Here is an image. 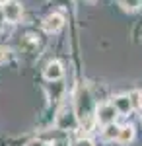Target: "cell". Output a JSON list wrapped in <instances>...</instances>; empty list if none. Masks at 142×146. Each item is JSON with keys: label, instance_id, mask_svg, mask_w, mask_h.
Listing matches in <instances>:
<instances>
[{"label": "cell", "instance_id": "1", "mask_svg": "<svg viewBox=\"0 0 142 146\" xmlns=\"http://www.w3.org/2000/svg\"><path fill=\"white\" fill-rule=\"evenodd\" d=\"M96 119H98L101 125H109V123H115L117 119V109L113 107V103H101L96 111Z\"/></svg>", "mask_w": 142, "mask_h": 146}, {"label": "cell", "instance_id": "2", "mask_svg": "<svg viewBox=\"0 0 142 146\" xmlns=\"http://www.w3.org/2000/svg\"><path fill=\"white\" fill-rule=\"evenodd\" d=\"M2 16H4L6 22L16 23L20 18H22V6H20L18 2L10 0V2H6V4L2 6Z\"/></svg>", "mask_w": 142, "mask_h": 146}, {"label": "cell", "instance_id": "3", "mask_svg": "<svg viewBox=\"0 0 142 146\" xmlns=\"http://www.w3.org/2000/svg\"><path fill=\"white\" fill-rule=\"evenodd\" d=\"M64 25V18L60 16V14H49L47 18H45V22H43V27H45V31H49V33H56L60 27Z\"/></svg>", "mask_w": 142, "mask_h": 146}, {"label": "cell", "instance_id": "4", "mask_svg": "<svg viewBox=\"0 0 142 146\" xmlns=\"http://www.w3.org/2000/svg\"><path fill=\"white\" fill-rule=\"evenodd\" d=\"M43 74H45L47 80H60L62 78V64L56 62V60H53V62H49V64L45 66Z\"/></svg>", "mask_w": 142, "mask_h": 146}, {"label": "cell", "instance_id": "5", "mask_svg": "<svg viewBox=\"0 0 142 146\" xmlns=\"http://www.w3.org/2000/svg\"><path fill=\"white\" fill-rule=\"evenodd\" d=\"M113 107L117 109V113H123V115H127V113L132 109L131 98H129V96H119V98H115V100H113Z\"/></svg>", "mask_w": 142, "mask_h": 146}, {"label": "cell", "instance_id": "6", "mask_svg": "<svg viewBox=\"0 0 142 146\" xmlns=\"http://www.w3.org/2000/svg\"><path fill=\"white\" fill-rule=\"evenodd\" d=\"M132 138H134V129H132V127H121L117 142H119V144H129Z\"/></svg>", "mask_w": 142, "mask_h": 146}, {"label": "cell", "instance_id": "7", "mask_svg": "<svg viewBox=\"0 0 142 146\" xmlns=\"http://www.w3.org/2000/svg\"><path fill=\"white\" fill-rule=\"evenodd\" d=\"M56 125H58V129H68V127H74V113L62 111L60 115H58V121H56Z\"/></svg>", "mask_w": 142, "mask_h": 146}, {"label": "cell", "instance_id": "8", "mask_svg": "<svg viewBox=\"0 0 142 146\" xmlns=\"http://www.w3.org/2000/svg\"><path fill=\"white\" fill-rule=\"evenodd\" d=\"M119 131H121V127H117L115 123H109V125H105L103 136H105L107 140H117V136H119Z\"/></svg>", "mask_w": 142, "mask_h": 146}, {"label": "cell", "instance_id": "9", "mask_svg": "<svg viewBox=\"0 0 142 146\" xmlns=\"http://www.w3.org/2000/svg\"><path fill=\"white\" fill-rule=\"evenodd\" d=\"M121 4L125 6V10H136L140 6V0H123Z\"/></svg>", "mask_w": 142, "mask_h": 146}, {"label": "cell", "instance_id": "10", "mask_svg": "<svg viewBox=\"0 0 142 146\" xmlns=\"http://www.w3.org/2000/svg\"><path fill=\"white\" fill-rule=\"evenodd\" d=\"M8 58H10V51H8L6 47H0V64H2V62H6Z\"/></svg>", "mask_w": 142, "mask_h": 146}, {"label": "cell", "instance_id": "11", "mask_svg": "<svg viewBox=\"0 0 142 146\" xmlns=\"http://www.w3.org/2000/svg\"><path fill=\"white\" fill-rule=\"evenodd\" d=\"M74 146H94V142L90 138H78L76 142H74Z\"/></svg>", "mask_w": 142, "mask_h": 146}, {"label": "cell", "instance_id": "12", "mask_svg": "<svg viewBox=\"0 0 142 146\" xmlns=\"http://www.w3.org/2000/svg\"><path fill=\"white\" fill-rule=\"evenodd\" d=\"M25 146H47V142H43V140H37V138H35V140H29Z\"/></svg>", "mask_w": 142, "mask_h": 146}, {"label": "cell", "instance_id": "13", "mask_svg": "<svg viewBox=\"0 0 142 146\" xmlns=\"http://www.w3.org/2000/svg\"><path fill=\"white\" fill-rule=\"evenodd\" d=\"M138 105L142 107V94H138Z\"/></svg>", "mask_w": 142, "mask_h": 146}, {"label": "cell", "instance_id": "14", "mask_svg": "<svg viewBox=\"0 0 142 146\" xmlns=\"http://www.w3.org/2000/svg\"><path fill=\"white\" fill-rule=\"evenodd\" d=\"M6 2H10V0H0V6H4Z\"/></svg>", "mask_w": 142, "mask_h": 146}, {"label": "cell", "instance_id": "15", "mask_svg": "<svg viewBox=\"0 0 142 146\" xmlns=\"http://www.w3.org/2000/svg\"><path fill=\"white\" fill-rule=\"evenodd\" d=\"M90 2H96V0H90Z\"/></svg>", "mask_w": 142, "mask_h": 146}]
</instances>
